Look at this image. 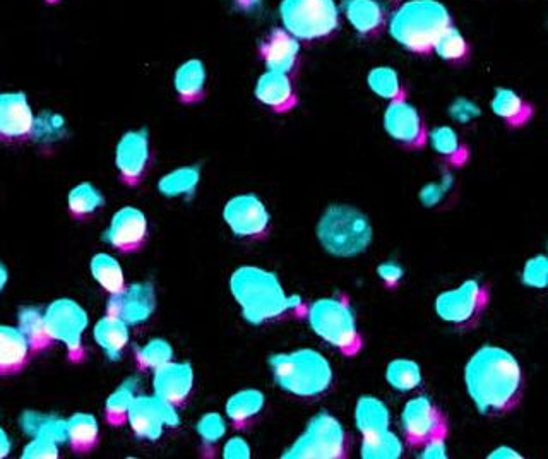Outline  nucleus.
<instances>
[{
	"instance_id": "obj_27",
	"label": "nucleus",
	"mask_w": 548,
	"mask_h": 459,
	"mask_svg": "<svg viewBox=\"0 0 548 459\" xmlns=\"http://www.w3.org/2000/svg\"><path fill=\"white\" fill-rule=\"evenodd\" d=\"M93 336L110 360H119L120 355L129 345L131 331H129V324L126 321H122L114 314H107L96 322Z\"/></svg>"
},
{
	"instance_id": "obj_40",
	"label": "nucleus",
	"mask_w": 548,
	"mask_h": 459,
	"mask_svg": "<svg viewBox=\"0 0 548 459\" xmlns=\"http://www.w3.org/2000/svg\"><path fill=\"white\" fill-rule=\"evenodd\" d=\"M403 441L391 430L364 437L360 456L364 459H398L403 456Z\"/></svg>"
},
{
	"instance_id": "obj_10",
	"label": "nucleus",
	"mask_w": 548,
	"mask_h": 459,
	"mask_svg": "<svg viewBox=\"0 0 548 459\" xmlns=\"http://www.w3.org/2000/svg\"><path fill=\"white\" fill-rule=\"evenodd\" d=\"M50 338L64 343L72 360L83 358V336L90 324L88 312L76 300L57 299L45 310Z\"/></svg>"
},
{
	"instance_id": "obj_31",
	"label": "nucleus",
	"mask_w": 548,
	"mask_h": 459,
	"mask_svg": "<svg viewBox=\"0 0 548 459\" xmlns=\"http://www.w3.org/2000/svg\"><path fill=\"white\" fill-rule=\"evenodd\" d=\"M100 439V424L95 415L78 412L67 418V442L76 453H90Z\"/></svg>"
},
{
	"instance_id": "obj_16",
	"label": "nucleus",
	"mask_w": 548,
	"mask_h": 459,
	"mask_svg": "<svg viewBox=\"0 0 548 459\" xmlns=\"http://www.w3.org/2000/svg\"><path fill=\"white\" fill-rule=\"evenodd\" d=\"M149 235L148 218L134 206L120 208L103 232V240L120 252H136L143 249Z\"/></svg>"
},
{
	"instance_id": "obj_7",
	"label": "nucleus",
	"mask_w": 548,
	"mask_h": 459,
	"mask_svg": "<svg viewBox=\"0 0 548 459\" xmlns=\"http://www.w3.org/2000/svg\"><path fill=\"white\" fill-rule=\"evenodd\" d=\"M348 436L338 418L319 412L310 418L305 430L290 448L281 454L283 459H345L348 458Z\"/></svg>"
},
{
	"instance_id": "obj_52",
	"label": "nucleus",
	"mask_w": 548,
	"mask_h": 459,
	"mask_svg": "<svg viewBox=\"0 0 548 459\" xmlns=\"http://www.w3.org/2000/svg\"><path fill=\"white\" fill-rule=\"evenodd\" d=\"M12 442L11 437L6 430L0 427V459L7 458L11 454Z\"/></svg>"
},
{
	"instance_id": "obj_22",
	"label": "nucleus",
	"mask_w": 548,
	"mask_h": 459,
	"mask_svg": "<svg viewBox=\"0 0 548 459\" xmlns=\"http://www.w3.org/2000/svg\"><path fill=\"white\" fill-rule=\"evenodd\" d=\"M206 83H208V71L201 59L185 60L180 64L173 76V88L179 96V100L185 105L201 102L206 96Z\"/></svg>"
},
{
	"instance_id": "obj_48",
	"label": "nucleus",
	"mask_w": 548,
	"mask_h": 459,
	"mask_svg": "<svg viewBox=\"0 0 548 459\" xmlns=\"http://www.w3.org/2000/svg\"><path fill=\"white\" fill-rule=\"evenodd\" d=\"M251 453V446H249V442L245 441L244 437H232V439L225 442L221 456L225 459H249Z\"/></svg>"
},
{
	"instance_id": "obj_41",
	"label": "nucleus",
	"mask_w": 548,
	"mask_h": 459,
	"mask_svg": "<svg viewBox=\"0 0 548 459\" xmlns=\"http://www.w3.org/2000/svg\"><path fill=\"white\" fill-rule=\"evenodd\" d=\"M66 119L52 110H43L36 115L31 129V138L36 143L54 144L66 136Z\"/></svg>"
},
{
	"instance_id": "obj_46",
	"label": "nucleus",
	"mask_w": 548,
	"mask_h": 459,
	"mask_svg": "<svg viewBox=\"0 0 548 459\" xmlns=\"http://www.w3.org/2000/svg\"><path fill=\"white\" fill-rule=\"evenodd\" d=\"M480 114H482V110H480L477 103L470 102L466 98L454 100L453 105L449 107L451 119L456 120L459 124H468L471 120L478 119Z\"/></svg>"
},
{
	"instance_id": "obj_36",
	"label": "nucleus",
	"mask_w": 548,
	"mask_h": 459,
	"mask_svg": "<svg viewBox=\"0 0 548 459\" xmlns=\"http://www.w3.org/2000/svg\"><path fill=\"white\" fill-rule=\"evenodd\" d=\"M137 379L129 377L126 381L120 384L119 388L115 389L114 393L108 396L105 401V417L107 422L114 427L126 424L129 408L137 394Z\"/></svg>"
},
{
	"instance_id": "obj_21",
	"label": "nucleus",
	"mask_w": 548,
	"mask_h": 459,
	"mask_svg": "<svg viewBox=\"0 0 548 459\" xmlns=\"http://www.w3.org/2000/svg\"><path fill=\"white\" fill-rule=\"evenodd\" d=\"M33 110L24 93L0 95V136L16 139L30 136L33 129Z\"/></svg>"
},
{
	"instance_id": "obj_26",
	"label": "nucleus",
	"mask_w": 548,
	"mask_h": 459,
	"mask_svg": "<svg viewBox=\"0 0 548 459\" xmlns=\"http://www.w3.org/2000/svg\"><path fill=\"white\" fill-rule=\"evenodd\" d=\"M30 352V343L21 329L0 324V374L23 369Z\"/></svg>"
},
{
	"instance_id": "obj_4",
	"label": "nucleus",
	"mask_w": 548,
	"mask_h": 459,
	"mask_svg": "<svg viewBox=\"0 0 548 459\" xmlns=\"http://www.w3.org/2000/svg\"><path fill=\"white\" fill-rule=\"evenodd\" d=\"M322 251L338 259H353L369 251L374 227L369 215L352 204H329L317 221Z\"/></svg>"
},
{
	"instance_id": "obj_3",
	"label": "nucleus",
	"mask_w": 548,
	"mask_h": 459,
	"mask_svg": "<svg viewBox=\"0 0 548 459\" xmlns=\"http://www.w3.org/2000/svg\"><path fill=\"white\" fill-rule=\"evenodd\" d=\"M449 26L451 12L439 0H406L391 16L389 35L408 52L425 55Z\"/></svg>"
},
{
	"instance_id": "obj_43",
	"label": "nucleus",
	"mask_w": 548,
	"mask_h": 459,
	"mask_svg": "<svg viewBox=\"0 0 548 459\" xmlns=\"http://www.w3.org/2000/svg\"><path fill=\"white\" fill-rule=\"evenodd\" d=\"M196 430L203 448L209 451L215 449L216 444L227 434V420L220 413L209 412L199 418Z\"/></svg>"
},
{
	"instance_id": "obj_20",
	"label": "nucleus",
	"mask_w": 548,
	"mask_h": 459,
	"mask_svg": "<svg viewBox=\"0 0 548 459\" xmlns=\"http://www.w3.org/2000/svg\"><path fill=\"white\" fill-rule=\"evenodd\" d=\"M257 102L274 114H286L297 107L298 98L288 74L266 71L257 79L254 88Z\"/></svg>"
},
{
	"instance_id": "obj_11",
	"label": "nucleus",
	"mask_w": 548,
	"mask_h": 459,
	"mask_svg": "<svg viewBox=\"0 0 548 459\" xmlns=\"http://www.w3.org/2000/svg\"><path fill=\"white\" fill-rule=\"evenodd\" d=\"M401 430L408 448L422 449L435 437H447V418L430 398L417 396L401 412Z\"/></svg>"
},
{
	"instance_id": "obj_14",
	"label": "nucleus",
	"mask_w": 548,
	"mask_h": 459,
	"mask_svg": "<svg viewBox=\"0 0 548 459\" xmlns=\"http://www.w3.org/2000/svg\"><path fill=\"white\" fill-rule=\"evenodd\" d=\"M382 124L389 138L406 150H422L429 143V132L422 115L415 105L406 102V98L389 102Z\"/></svg>"
},
{
	"instance_id": "obj_49",
	"label": "nucleus",
	"mask_w": 548,
	"mask_h": 459,
	"mask_svg": "<svg viewBox=\"0 0 548 459\" xmlns=\"http://www.w3.org/2000/svg\"><path fill=\"white\" fill-rule=\"evenodd\" d=\"M447 189H449V185L446 182L425 185L422 192H420V201H422L423 206L434 208L435 204L441 203L442 197L446 196Z\"/></svg>"
},
{
	"instance_id": "obj_37",
	"label": "nucleus",
	"mask_w": 548,
	"mask_h": 459,
	"mask_svg": "<svg viewBox=\"0 0 548 459\" xmlns=\"http://www.w3.org/2000/svg\"><path fill=\"white\" fill-rule=\"evenodd\" d=\"M103 204H105V197L100 189L91 182H81L76 187H72L69 196H67L69 211L76 218H88V216L95 215Z\"/></svg>"
},
{
	"instance_id": "obj_23",
	"label": "nucleus",
	"mask_w": 548,
	"mask_h": 459,
	"mask_svg": "<svg viewBox=\"0 0 548 459\" xmlns=\"http://www.w3.org/2000/svg\"><path fill=\"white\" fill-rule=\"evenodd\" d=\"M490 108L495 117H499L511 129L525 127L526 124H530L535 115L533 105L509 88H495Z\"/></svg>"
},
{
	"instance_id": "obj_19",
	"label": "nucleus",
	"mask_w": 548,
	"mask_h": 459,
	"mask_svg": "<svg viewBox=\"0 0 548 459\" xmlns=\"http://www.w3.org/2000/svg\"><path fill=\"white\" fill-rule=\"evenodd\" d=\"M259 54L268 71L290 76L300 60V40L290 35L285 28H276L264 38Z\"/></svg>"
},
{
	"instance_id": "obj_35",
	"label": "nucleus",
	"mask_w": 548,
	"mask_h": 459,
	"mask_svg": "<svg viewBox=\"0 0 548 459\" xmlns=\"http://www.w3.org/2000/svg\"><path fill=\"white\" fill-rule=\"evenodd\" d=\"M18 328L23 331L31 350H43L52 343L45 324V312L40 307H23L18 314Z\"/></svg>"
},
{
	"instance_id": "obj_55",
	"label": "nucleus",
	"mask_w": 548,
	"mask_h": 459,
	"mask_svg": "<svg viewBox=\"0 0 548 459\" xmlns=\"http://www.w3.org/2000/svg\"><path fill=\"white\" fill-rule=\"evenodd\" d=\"M547 256H548V254H547Z\"/></svg>"
},
{
	"instance_id": "obj_50",
	"label": "nucleus",
	"mask_w": 548,
	"mask_h": 459,
	"mask_svg": "<svg viewBox=\"0 0 548 459\" xmlns=\"http://www.w3.org/2000/svg\"><path fill=\"white\" fill-rule=\"evenodd\" d=\"M420 451H422L420 453L422 459H446V437H435L432 441L427 442Z\"/></svg>"
},
{
	"instance_id": "obj_53",
	"label": "nucleus",
	"mask_w": 548,
	"mask_h": 459,
	"mask_svg": "<svg viewBox=\"0 0 548 459\" xmlns=\"http://www.w3.org/2000/svg\"><path fill=\"white\" fill-rule=\"evenodd\" d=\"M7 281H9V271H7L6 264L0 261V293L6 288Z\"/></svg>"
},
{
	"instance_id": "obj_51",
	"label": "nucleus",
	"mask_w": 548,
	"mask_h": 459,
	"mask_svg": "<svg viewBox=\"0 0 548 459\" xmlns=\"http://www.w3.org/2000/svg\"><path fill=\"white\" fill-rule=\"evenodd\" d=\"M489 459H523V456L516 451L514 448H509V446H499L495 448L492 453L487 456Z\"/></svg>"
},
{
	"instance_id": "obj_25",
	"label": "nucleus",
	"mask_w": 548,
	"mask_h": 459,
	"mask_svg": "<svg viewBox=\"0 0 548 459\" xmlns=\"http://www.w3.org/2000/svg\"><path fill=\"white\" fill-rule=\"evenodd\" d=\"M343 9L358 35H376L386 23V9L379 0H346Z\"/></svg>"
},
{
	"instance_id": "obj_18",
	"label": "nucleus",
	"mask_w": 548,
	"mask_h": 459,
	"mask_svg": "<svg viewBox=\"0 0 548 459\" xmlns=\"http://www.w3.org/2000/svg\"><path fill=\"white\" fill-rule=\"evenodd\" d=\"M153 372V391L156 396L170 401L177 408L189 400L196 381L191 362L172 360Z\"/></svg>"
},
{
	"instance_id": "obj_32",
	"label": "nucleus",
	"mask_w": 548,
	"mask_h": 459,
	"mask_svg": "<svg viewBox=\"0 0 548 459\" xmlns=\"http://www.w3.org/2000/svg\"><path fill=\"white\" fill-rule=\"evenodd\" d=\"M199 182H201V167L185 165L165 173L158 182V191L161 196L170 197V199L191 197L197 191Z\"/></svg>"
},
{
	"instance_id": "obj_33",
	"label": "nucleus",
	"mask_w": 548,
	"mask_h": 459,
	"mask_svg": "<svg viewBox=\"0 0 548 459\" xmlns=\"http://www.w3.org/2000/svg\"><path fill=\"white\" fill-rule=\"evenodd\" d=\"M90 271L96 283L110 295L122 292L126 288L124 269L120 266L119 261L107 252H98L91 257Z\"/></svg>"
},
{
	"instance_id": "obj_28",
	"label": "nucleus",
	"mask_w": 548,
	"mask_h": 459,
	"mask_svg": "<svg viewBox=\"0 0 548 459\" xmlns=\"http://www.w3.org/2000/svg\"><path fill=\"white\" fill-rule=\"evenodd\" d=\"M355 425L362 437L376 436L389 430L391 413L388 405L370 394L360 396L355 406Z\"/></svg>"
},
{
	"instance_id": "obj_5",
	"label": "nucleus",
	"mask_w": 548,
	"mask_h": 459,
	"mask_svg": "<svg viewBox=\"0 0 548 459\" xmlns=\"http://www.w3.org/2000/svg\"><path fill=\"white\" fill-rule=\"evenodd\" d=\"M268 364L276 384L297 398H317L333 386V367L328 358L312 348L274 353Z\"/></svg>"
},
{
	"instance_id": "obj_2",
	"label": "nucleus",
	"mask_w": 548,
	"mask_h": 459,
	"mask_svg": "<svg viewBox=\"0 0 548 459\" xmlns=\"http://www.w3.org/2000/svg\"><path fill=\"white\" fill-rule=\"evenodd\" d=\"M228 287L245 321L256 326L307 314L302 297L288 295L278 275L268 269L240 266L230 276Z\"/></svg>"
},
{
	"instance_id": "obj_1",
	"label": "nucleus",
	"mask_w": 548,
	"mask_h": 459,
	"mask_svg": "<svg viewBox=\"0 0 548 459\" xmlns=\"http://www.w3.org/2000/svg\"><path fill=\"white\" fill-rule=\"evenodd\" d=\"M465 386L483 417L514 412L525 394V374L518 358L501 346L485 345L465 365Z\"/></svg>"
},
{
	"instance_id": "obj_9",
	"label": "nucleus",
	"mask_w": 548,
	"mask_h": 459,
	"mask_svg": "<svg viewBox=\"0 0 548 459\" xmlns=\"http://www.w3.org/2000/svg\"><path fill=\"white\" fill-rule=\"evenodd\" d=\"M490 305V287L482 280H466L454 290L435 299V314L453 328L470 331L477 328Z\"/></svg>"
},
{
	"instance_id": "obj_29",
	"label": "nucleus",
	"mask_w": 548,
	"mask_h": 459,
	"mask_svg": "<svg viewBox=\"0 0 548 459\" xmlns=\"http://www.w3.org/2000/svg\"><path fill=\"white\" fill-rule=\"evenodd\" d=\"M429 143L432 150L451 167H465L466 161L470 158V151L459 139L458 132L454 131L453 127H435L429 132Z\"/></svg>"
},
{
	"instance_id": "obj_30",
	"label": "nucleus",
	"mask_w": 548,
	"mask_h": 459,
	"mask_svg": "<svg viewBox=\"0 0 548 459\" xmlns=\"http://www.w3.org/2000/svg\"><path fill=\"white\" fill-rule=\"evenodd\" d=\"M19 425L26 436L47 437L59 444L67 442V420L52 413L26 410L19 418Z\"/></svg>"
},
{
	"instance_id": "obj_54",
	"label": "nucleus",
	"mask_w": 548,
	"mask_h": 459,
	"mask_svg": "<svg viewBox=\"0 0 548 459\" xmlns=\"http://www.w3.org/2000/svg\"><path fill=\"white\" fill-rule=\"evenodd\" d=\"M48 2H55V0H48Z\"/></svg>"
},
{
	"instance_id": "obj_39",
	"label": "nucleus",
	"mask_w": 548,
	"mask_h": 459,
	"mask_svg": "<svg viewBox=\"0 0 548 459\" xmlns=\"http://www.w3.org/2000/svg\"><path fill=\"white\" fill-rule=\"evenodd\" d=\"M367 86L374 95L379 96L382 100H388V102L406 98L400 74L394 71L393 67H374L367 76Z\"/></svg>"
},
{
	"instance_id": "obj_44",
	"label": "nucleus",
	"mask_w": 548,
	"mask_h": 459,
	"mask_svg": "<svg viewBox=\"0 0 548 459\" xmlns=\"http://www.w3.org/2000/svg\"><path fill=\"white\" fill-rule=\"evenodd\" d=\"M521 280L526 287L537 288V290L548 288V256L540 254L528 259L521 273Z\"/></svg>"
},
{
	"instance_id": "obj_6",
	"label": "nucleus",
	"mask_w": 548,
	"mask_h": 459,
	"mask_svg": "<svg viewBox=\"0 0 548 459\" xmlns=\"http://www.w3.org/2000/svg\"><path fill=\"white\" fill-rule=\"evenodd\" d=\"M307 321L314 333L346 357H355L364 348L352 305L345 295L322 297L307 307Z\"/></svg>"
},
{
	"instance_id": "obj_47",
	"label": "nucleus",
	"mask_w": 548,
	"mask_h": 459,
	"mask_svg": "<svg viewBox=\"0 0 548 459\" xmlns=\"http://www.w3.org/2000/svg\"><path fill=\"white\" fill-rule=\"evenodd\" d=\"M377 276L379 280L388 288H396L400 285L401 280L405 278V269L401 268L398 263H382L377 266Z\"/></svg>"
},
{
	"instance_id": "obj_42",
	"label": "nucleus",
	"mask_w": 548,
	"mask_h": 459,
	"mask_svg": "<svg viewBox=\"0 0 548 459\" xmlns=\"http://www.w3.org/2000/svg\"><path fill=\"white\" fill-rule=\"evenodd\" d=\"M173 346L165 338H153L136 350V364L139 369L156 370L172 362Z\"/></svg>"
},
{
	"instance_id": "obj_15",
	"label": "nucleus",
	"mask_w": 548,
	"mask_h": 459,
	"mask_svg": "<svg viewBox=\"0 0 548 459\" xmlns=\"http://www.w3.org/2000/svg\"><path fill=\"white\" fill-rule=\"evenodd\" d=\"M156 310L155 287L148 281L126 285L122 292L110 295L107 314H114L129 326L149 321Z\"/></svg>"
},
{
	"instance_id": "obj_34",
	"label": "nucleus",
	"mask_w": 548,
	"mask_h": 459,
	"mask_svg": "<svg viewBox=\"0 0 548 459\" xmlns=\"http://www.w3.org/2000/svg\"><path fill=\"white\" fill-rule=\"evenodd\" d=\"M386 381L394 391L410 393L422 386V367L411 358H394L386 367Z\"/></svg>"
},
{
	"instance_id": "obj_38",
	"label": "nucleus",
	"mask_w": 548,
	"mask_h": 459,
	"mask_svg": "<svg viewBox=\"0 0 548 459\" xmlns=\"http://www.w3.org/2000/svg\"><path fill=\"white\" fill-rule=\"evenodd\" d=\"M432 52H435L437 57L447 64H463L470 57V43L453 24L442 31Z\"/></svg>"
},
{
	"instance_id": "obj_45",
	"label": "nucleus",
	"mask_w": 548,
	"mask_h": 459,
	"mask_svg": "<svg viewBox=\"0 0 548 459\" xmlns=\"http://www.w3.org/2000/svg\"><path fill=\"white\" fill-rule=\"evenodd\" d=\"M59 442L47 437H31V441L24 446L21 458L23 459H55L59 458Z\"/></svg>"
},
{
	"instance_id": "obj_8",
	"label": "nucleus",
	"mask_w": 548,
	"mask_h": 459,
	"mask_svg": "<svg viewBox=\"0 0 548 459\" xmlns=\"http://www.w3.org/2000/svg\"><path fill=\"white\" fill-rule=\"evenodd\" d=\"M281 21L297 40H321L340 26V9L334 0H283Z\"/></svg>"
},
{
	"instance_id": "obj_13",
	"label": "nucleus",
	"mask_w": 548,
	"mask_h": 459,
	"mask_svg": "<svg viewBox=\"0 0 548 459\" xmlns=\"http://www.w3.org/2000/svg\"><path fill=\"white\" fill-rule=\"evenodd\" d=\"M127 422L139 439L158 441L167 427L168 429L179 427L180 415L177 412V406L156 394L136 396L129 408Z\"/></svg>"
},
{
	"instance_id": "obj_12",
	"label": "nucleus",
	"mask_w": 548,
	"mask_h": 459,
	"mask_svg": "<svg viewBox=\"0 0 548 459\" xmlns=\"http://www.w3.org/2000/svg\"><path fill=\"white\" fill-rule=\"evenodd\" d=\"M223 220L233 237L261 240L271 230V213L261 197L245 192L228 199L223 206Z\"/></svg>"
},
{
	"instance_id": "obj_24",
	"label": "nucleus",
	"mask_w": 548,
	"mask_h": 459,
	"mask_svg": "<svg viewBox=\"0 0 548 459\" xmlns=\"http://www.w3.org/2000/svg\"><path fill=\"white\" fill-rule=\"evenodd\" d=\"M264 405L266 394L261 389H240L228 398L225 413L235 429H247L263 413Z\"/></svg>"
},
{
	"instance_id": "obj_17",
	"label": "nucleus",
	"mask_w": 548,
	"mask_h": 459,
	"mask_svg": "<svg viewBox=\"0 0 548 459\" xmlns=\"http://www.w3.org/2000/svg\"><path fill=\"white\" fill-rule=\"evenodd\" d=\"M151 160L148 129L129 131L120 138L115 148V167L122 182L127 185H136L143 180L144 173L148 172Z\"/></svg>"
}]
</instances>
